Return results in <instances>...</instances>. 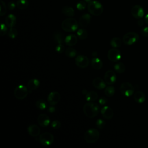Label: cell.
<instances>
[{
    "label": "cell",
    "mask_w": 148,
    "mask_h": 148,
    "mask_svg": "<svg viewBox=\"0 0 148 148\" xmlns=\"http://www.w3.org/2000/svg\"><path fill=\"white\" fill-rule=\"evenodd\" d=\"M141 35L145 37H148V27H145L140 30Z\"/></svg>",
    "instance_id": "41"
},
{
    "label": "cell",
    "mask_w": 148,
    "mask_h": 148,
    "mask_svg": "<svg viewBox=\"0 0 148 148\" xmlns=\"http://www.w3.org/2000/svg\"><path fill=\"white\" fill-rule=\"evenodd\" d=\"M82 1H85L86 2H88H88H90V1H91L92 0H82Z\"/></svg>",
    "instance_id": "49"
},
{
    "label": "cell",
    "mask_w": 148,
    "mask_h": 148,
    "mask_svg": "<svg viewBox=\"0 0 148 148\" xmlns=\"http://www.w3.org/2000/svg\"><path fill=\"white\" fill-rule=\"evenodd\" d=\"M97 54H98V53H97V52H96V51H94V52H92V55L94 56H97Z\"/></svg>",
    "instance_id": "47"
},
{
    "label": "cell",
    "mask_w": 148,
    "mask_h": 148,
    "mask_svg": "<svg viewBox=\"0 0 148 148\" xmlns=\"http://www.w3.org/2000/svg\"><path fill=\"white\" fill-rule=\"evenodd\" d=\"M65 55L69 58H73L77 54V51L72 47H68L65 51Z\"/></svg>",
    "instance_id": "31"
},
{
    "label": "cell",
    "mask_w": 148,
    "mask_h": 148,
    "mask_svg": "<svg viewBox=\"0 0 148 148\" xmlns=\"http://www.w3.org/2000/svg\"><path fill=\"white\" fill-rule=\"evenodd\" d=\"M28 91L27 88L24 85H18L17 86L14 91V97L18 99H23L28 95Z\"/></svg>",
    "instance_id": "7"
},
{
    "label": "cell",
    "mask_w": 148,
    "mask_h": 148,
    "mask_svg": "<svg viewBox=\"0 0 148 148\" xmlns=\"http://www.w3.org/2000/svg\"><path fill=\"white\" fill-rule=\"evenodd\" d=\"M17 35H18L17 30L14 27L10 28L9 29V31L8 32V36L11 39L16 38V37L17 36Z\"/></svg>",
    "instance_id": "34"
},
{
    "label": "cell",
    "mask_w": 148,
    "mask_h": 148,
    "mask_svg": "<svg viewBox=\"0 0 148 148\" xmlns=\"http://www.w3.org/2000/svg\"><path fill=\"white\" fill-rule=\"evenodd\" d=\"M87 9L90 14L95 16L101 15L103 11L102 5L97 1L92 0L88 3Z\"/></svg>",
    "instance_id": "2"
},
{
    "label": "cell",
    "mask_w": 148,
    "mask_h": 148,
    "mask_svg": "<svg viewBox=\"0 0 148 148\" xmlns=\"http://www.w3.org/2000/svg\"><path fill=\"white\" fill-rule=\"evenodd\" d=\"M134 99L138 103H142L146 100L145 94L141 91H137L134 94Z\"/></svg>",
    "instance_id": "21"
},
{
    "label": "cell",
    "mask_w": 148,
    "mask_h": 148,
    "mask_svg": "<svg viewBox=\"0 0 148 148\" xmlns=\"http://www.w3.org/2000/svg\"><path fill=\"white\" fill-rule=\"evenodd\" d=\"M7 25L6 24H5L4 23H1V32H0V35L1 36H3L5 35L8 31V28H7Z\"/></svg>",
    "instance_id": "39"
},
{
    "label": "cell",
    "mask_w": 148,
    "mask_h": 148,
    "mask_svg": "<svg viewBox=\"0 0 148 148\" xmlns=\"http://www.w3.org/2000/svg\"><path fill=\"white\" fill-rule=\"evenodd\" d=\"M114 69L119 73H123L125 71V66L123 62H118L114 65Z\"/></svg>",
    "instance_id": "28"
},
{
    "label": "cell",
    "mask_w": 148,
    "mask_h": 148,
    "mask_svg": "<svg viewBox=\"0 0 148 148\" xmlns=\"http://www.w3.org/2000/svg\"><path fill=\"white\" fill-rule=\"evenodd\" d=\"M91 16L88 13H85L80 17L79 20V24L82 28L86 27L89 24Z\"/></svg>",
    "instance_id": "16"
},
{
    "label": "cell",
    "mask_w": 148,
    "mask_h": 148,
    "mask_svg": "<svg viewBox=\"0 0 148 148\" xmlns=\"http://www.w3.org/2000/svg\"><path fill=\"white\" fill-rule=\"evenodd\" d=\"M60 98V94L57 91H52L47 97V102L50 105H56L59 102Z\"/></svg>",
    "instance_id": "13"
},
{
    "label": "cell",
    "mask_w": 148,
    "mask_h": 148,
    "mask_svg": "<svg viewBox=\"0 0 148 148\" xmlns=\"http://www.w3.org/2000/svg\"><path fill=\"white\" fill-rule=\"evenodd\" d=\"M91 65L94 69L96 70H99L102 68L103 66V63L100 58L98 57H94L91 59Z\"/></svg>",
    "instance_id": "22"
},
{
    "label": "cell",
    "mask_w": 148,
    "mask_h": 148,
    "mask_svg": "<svg viewBox=\"0 0 148 148\" xmlns=\"http://www.w3.org/2000/svg\"><path fill=\"white\" fill-rule=\"evenodd\" d=\"M77 21L73 18H68L64 20L61 24L62 29L66 32L75 31L78 28Z\"/></svg>",
    "instance_id": "3"
},
{
    "label": "cell",
    "mask_w": 148,
    "mask_h": 148,
    "mask_svg": "<svg viewBox=\"0 0 148 148\" xmlns=\"http://www.w3.org/2000/svg\"><path fill=\"white\" fill-rule=\"evenodd\" d=\"M131 13L132 16L135 18H136V19L142 18L145 14V12L143 8L141 6L138 5H135L132 8Z\"/></svg>",
    "instance_id": "11"
},
{
    "label": "cell",
    "mask_w": 148,
    "mask_h": 148,
    "mask_svg": "<svg viewBox=\"0 0 148 148\" xmlns=\"http://www.w3.org/2000/svg\"><path fill=\"white\" fill-rule=\"evenodd\" d=\"M99 137V132L95 128H90L86 131L84 138L87 143H93L98 140Z\"/></svg>",
    "instance_id": "4"
},
{
    "label": "cell",
    "mask_w": 148,
    "mask_h": 148,
    "mask_svg": "<svg viewBox=\"0 0 148 148\" xmlns=\"http://www.w3.org/2000/svg\"><path fill=\"white\" fill-rule=\"evenodd\" d=\"M107 99L105 98V97H101L99 99V101H98V102H99V104H101V105H105L106 102H107Z\"/></svg>",
    "instance_id": "43"
},
{
    "label": "cell",
    "mask_w": 148,
    "mask_h": 148,
    "mask_svg": "<svg viewBox=\"0 0 148 148\" xmlns=\"http://www.w3.org/2000/svg\"><path fill=\"white\" fill-rule=\"evenodd\" d=\"M0 3H1V7H0V16H3L6 13V10H7V6L5 4V3L2 1H0Z\"/></svg>",
    "instance_id": "35"
},
{
    "label": "cell",
    "mask_w": 148,
    "mask_h": 148,
    "mask_svg": "<svg viewBox=\"0 0 148 148\" xmlns=\"http://www.w3.org/2000/svg\"><path fill=\"white\" fill-rule=\"evenodd\" d=\"M16 6L20 9H25L28 6V1L27 0H17Z\"/></svg>",
    "instance_id": "32"
},
{
    "label": "cell",
    "mask_w": 148,
    "mask_h": 148,
    "mask_svg": "<svg viewBox=\"0 0 148 148\" xmlns=\"http://www.w3.org/2000/svg\"><path fill=\"white\" fill-rule=\"evenodd\" d=\"M110 44L113 47L118 48L121 47L122 44V41L120 38L117 37H114L111 39Z\"/></svg>",
    "instance_id": "27"
},
{
    "label": "cell",
    "mask_w": 148,
    "mask_h": 148,
    "mask_svg": "<svg viewBox=\"0 0 148 148\" xmlns=\"http://www.w3.org/2000/svg\"><path fill=\"white\" fill-rule=\"evenodd\" d=\"M77 37L79 38V39H80V40H84V39H87V38L88 36V33H87V31L83 28L79 29L77 31Z\"/></svg>",
    "instance_id": "30"
},
{
    "label": "cell",
    "mask_w": 148,
    "mask_h": 148,
    "mask_svg": "<svg viewBox=\"0 0 148 148\" xmlns=\"http://www.w3.org/2000/svg\"><path fill=\"white\" fill-rule=\"evenodd\" d=\"M86 2L84 1H79L76 4V8L79 10H84L86 8Z\"/></svg>",
    "instance_id": "37"
},
{
    "label": "cell",
    "mask_w": 148,
    "mask_h": 148,
    "mask_svg": "<svg viewBox=\"0 0 148 148\" xmlns=\"http://www.w3.org/2000/svg\"><path fill=\"white\" fill-rule=\"evenodd\" d=\"M96 126L99 129V130H103V128L105 127V125H106V123H105V121L102 120V119H98L97 121H96Z\"/></svg>",
    "instance_id": "36"
},
{
    "label": "cell",
    "mask_w": 148,
    "mask_h": 148,
    "mask_svg": "<svg viewBox=\"0 0 148 148\" xmlns=\"http://www.w3.org/2000/svg\"><path fill=\"white\" fill-rule=\"evenodd\" d=\"M104 93L107 97H111L115 93V88L113 86H108V87H105Z\"/></svg>",
    "instance_id": "33"
},
{
    "label": "cell",
    "mask_w": 148,
    "mask_h": 148,
    "mask_svg": "<svg viewBox=\"0 0 148 148\" xmlns=\"http://www.w3.org/2000/svg\"><path fill=\"white\" fill-rule=\"evenodd\" d=\"M77 37L74 34H71L66 36L65 38L64 42L69 46H72L75 45L77 42Z\"/></svg>",
    "instance_id": "19"
},
{
    "label": "cell",
    "mask_w": 148,
    "mask_h": 148,
    "mask_svg": "<svg viewBox=\"0 0 148 148\" xmlns=\"http://www.w3.org/2000/svg\"><path fill=\"white\" fill-rule=\"evenodd\" d=\"M83 110L84 114L87 117L93 118L98 114L99 107L97 103L92 102H89L84 105Z\"/></svg>",
    "instance_id": "1"
},
{
    "label": "cell",
    "mask_w": 148,
    "mask_h": 148,
    "mask_svg": "<svg viewBox=\"0 0 148 148\" xmlns=\"http://www.w3.org/2000/svg\"><path fill=\"white\" fill-rule=\"evenodd\" d=\"M144 20H145V22L148 24V13L146 14V16H145V18H144Z\"/></svg>",
    "instance_id": "46"
},
{
    "label": "cell",
    "mask_w": 148,
    "mask_h": 148,
    "mask_svg": "<svg viewBox=\"0 0 148 148\" xmlns=\"http://www.w3.org/2000/svg\"><path fill=\"white\" fill-rule=\"evenodd\" d=\"M53 39L58 44H61L64 42V36L62 33L59 31H56L53 33Z\"/></svg>",
    "instance_id": "24"
},
{
    "label": "cell",
    "mask_w": 148,
    "mask_h": 148,
    "mask_svg": "<svg viewBox=\"0 0 148 148\" xmlns=\"http://www.w3.org/2000/svg\"><path fill=\"white\" fill-rule=\"evenodd\" d=\"M5 24L9 27L12 28L16 25V17L13 14H9L5 18Z\"/></svg>",
    "instance_id": "20"
},
{
    "label": "cell",
    "mask_w": 148,
    "mask_h": 148,
    "mask_svg": "<svg viewBox=\"0 0 148 148\" xmlns=\"http://www.w3.org/2000/svg\"><path fill=\"white\" fill-rule=\"evenodd\" d=\"M90 61L87 57L84 55H79L75 58V64L80 68H86L89 65Z\"/></svg>",
    "instance_id": "9"
},
{
    "label": "cell",
    "mask_w": 148,
    "mask_h": 148,
    "mask_svg": "<svg viewBox=\"0 0 148 148\" xmlns=\"http://www.w3.org/2000/svg\"><path fill=\"white\" fill-rule=\"evenodd\" d=\"M116 75L112 70L107 71L104 75V80L108 85L113 84L116 81Z\"/></svg>",
    "instance_id": "12"
},
{
    "label": "cell",
    "mask_w": 148,
    "mask_h": 148,
    "mask_svg": "<svg viewBox=\"0 0 148 148\" xmlns=\"http://www.w3.org/2000/svg\"><path fill=\"white\" fill-rule=\"evenodd\" d=\"M121 55L120 50L116 48L110 49L108 52V58L112 62H117L121 59Z\"/></svg>",
    "instance_id": "10"
},
{
    "label": "cell",
    "mask_w": 148,
    "mask_h": 148,
    "mask_svg": "<svg viewBox=\"0 0 148 148\" xmlns=\"http://www.w3.org/2000/svg\"><path fill=\"white\" fill-rule=\"evenodd\" d=\"M27 131L29 135L33 137H36L38 136L40 133V129L37 125L35 124L30 125L27 128Z\"/></svg>",
    "instance_id": "18"
},
{
    "label": "cell",
    "mask_w": 148,
    "mask_h": 148,
    "mask_svg": "<svg viewBox=\"0 0 148 148\" xmlns=\"http://www.w3.org/2000/svg\"><path fill=\"white\" fill-rule=\"evenodd\" d=\"M137 24L139 26V27H142L143 25H144V21L143 20H142V19H139V20L137 22Z\"/></svg>",
    "instance_id": "45"
},
{
    "label": "cell",
    "mask_w": 148,
    "mask_h": 148,
    "mask_svg": "<svg viewBox=\"0 0 148 148\" xmlns=\"http://www.w3.org/2000/svg\"><path fill=\"white\" fill-rule=\"evenodd\" d=\"M64 50H65V47H64V46L62 45V43L58 44L56 47V51L58 53H62L64 51Z\"/></svg>",
    "instance_id": "40"
},
{
    "label": "cell",
    "mask_w": 148,
    "mask_h": 148,
    "mask_svg": "<svg viewBox=\"0 0 148 148\" xmlns=\"http://www.w3.org/2000/svg\"><path fill=\"white\" fill-rule=\"evenodd\" d=\"M16 5L14 3V2L11 1V2H9L8 3V5H7V8H8V9H9L10 10H13V9L15 8Z\"/></svg>",
    "instance_id": "42"
},
{
    "label": "cell",
    "mask_w": 148,
    "mask_h": 148,
    "mask_svg": "<svg viewBox=\"0 0 148 148\" xmlns=\"http://www.w3.org/2000/svg\"><path fill=\"white\" fill-rule=\"evenodd\" d=\"M139 39V35L135 32L126 33L123 37V42L127 45H131L136 43Z\"/></svg>",
    "instance_id": "5"
},
{
    "label": "cell",
    "mask_w": 148,
    "mask_h": 148,
    "mask_svg": "<svg viewBox=\"0 0 148 148\" xmlns=\"http://www.w3.org/2000/svg\"><path fill=\"white\" fill-rule=\"evenodd\" d=\"M39 85H40V82L35 78L29 80L27 83L28 88L31 90H34L37 89L39 87Z\"/></svg>",
    "instance_id": "23"
},
{
    "label": "cell",
    "mask_w": 148,
    "mask_h": 148,
    "mask_svg": "<svg viewBox=\"0 0 148 148\" xmlns=\"http://www.w3.org/2000/svg\"><path fill=\"white\" fill-rule=\"evenodd\" d=\"M106 83L100 77H96L92 80L93 86L98 90H102L106 87Z\"/></svg>",
    "instance_id": "17"
},
{
    "label": "cell",
    "mask_w": 148,
    "mask_h": 148,
    "mask_svg": "<svg viewBox=\"0 0 148 148\" xmlns=\"http://www.w3.org/2000/svg\"><path fill=\"white\" fill-rule=\"evenodd\" d=\"M54 105H51V106H50L49 108H48V111L50 113H54L56 110V108L54 106H53Z\"/></svg>",
    "instance_id": "44"
},
{
    "label": "cell",
    "mask_w": 148,
    "mask_h": 148,
    "mask_svg": "<svg viewBox=\"0 0 148 148\" xmlns=\"http://www.w3.org/2000/svg\"><path fill=\"white\" fill-rule=\"evenodd\" d=\"M98 94L94 91H91L88 92L86 95V99L88 102H93L97 99Z\"/></svg>",
    "instance_id": "25"
},
{
    "label": "cell",
    "mask_w": 148,
    "mask_h": 148,
    "mask_svg": "<svg viewBox=\"0 0 148 148\" xmlns=\"http://www.w3.org/2000/svg\"><path fill=\"white\" fill-rule=\"evenodd\" d=\"M62 13L68 17H72L75 14V11L74 9L70 6H64L62 9Z\"/></svg>",
    "instance_id": "26"
},
{
    "label": "cell",
    "mask_w": 148,
    "mask_h": 148,
    "mask_svg": "<svg viewBox=\"0 0 148 148\" xmlns=\"http://www.w3.org/2000/svg\"><path fill=\"white\" fill-rule=\"evenodd\" d=\"M82 92H83V94H87L88 92H87V91L86 90H83V91H82Z\"/></svg>",
    "instance_id": "48"
},
{
    "label": "cell",
    "mask_w": 148,
    "mask_h": 148,
    "mask_svg": "<svg viewBox=\"0 0 148 148\" xmlns=\"http://www.w3.org/2000/svg\"><path fill=\"white\" fill-rule=\"evenodd\" d=\"M39 142L43 146H49L51 145L54 140V136L50 132H43L39 136Z\"/></svg>",
    "instance_id": "8"
},
{
    "label": "cell",
    "mask_w": 148,
    "mask_h": 148,
    "mask_svg": "<svg viewBox=\"0 0 148 148\" xmlns=\"http://www.w3.org/2000/svg\"><path fill=\"white\" fill-rule=\"evenodd\" d=\"M120 91L121 93L125 97H130L134 92V88L131 83L130 82H123L120 87Z\"/></svg>",
    "instance_id": "6"
},
{
    "label": "cell",
    "mask_w": 148,
    "mask_h": 148,
    "mask_svg": "<svg viewBox=\"0 0 148 148\" xmlns=\"http://www.w3.org/2000/svg\"><path fill=\"white\" fill-rule=\"evenodd\" d=\"M37 121L40 126L45 127L49 125L50 123V119L46 114H40L37 118Z\"/></svg>",
    "instance_id": "14"
},
{
    "label": "cell",
    "mask_w": 148,
    "mask_h": 148,
    "mask_svg": "<svg viewBox=\"0 0 148 148\" xmlns=\"http://www.w3.org/2000/svg\"><path fill=\"white\" fill-rule=\"evenodd\" d=\"M101 113L102 114V117L105 119H112L114 114L112 109L108 106H103L101 110Z\"/></svg>",
    "instance_id": "15"
},
{
    "label": "cell",
    "mask_w": 148,
    "mask_h": 148,
    "mask_svg": "<svg viewBox=\"0 0 148 148\" xmlns=\"http://www.w3.org/2000/svg\"><path fill=\"white\" fill-rule=\"evenodd\" d=\"M35 105L36 108L40 110H44L47 107V103L46 101L43 99L38 100L35 103Z\"/></svg>",
    "instance_id": "29"
},
{
    "label": "cell",
    "mask_w": 148,
    "mask_h": 148,
    "mask_svg": "<svg viewBox=\"0 0 148 148\" xmlns=\"http://www.w3.org/2000/svg\"><path fill=\"white\" fill-rule=\"evenodd\" d=\"M51 127L53 129L58 130L59 128H60L61 123L60 121H58L57 120H54L51 122Z\"/></svg>",
    "instance_id": "38"
}]
</instances>
